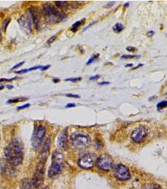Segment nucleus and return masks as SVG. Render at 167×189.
<instances>
[{
  "label": "nucleus",
  "mask_w": 167,
  "mask_h": 189,
  "mask_svg": "<svg viewBox=\"0 0 167 189\" xmlns=\"http://www.w3.org/2000/svg\"><path fill=\"white\" fill-rule=\"evenodd\" d=\"M5 154L11 165L17 166L21 165L23 160V146L20 139H14L5 148Z\"/></svg>",
  "instance_id": "nucleus-1"
},
{
  "label": "nucleus",
  "mask_w": 167,
  "mask_h": 189,
  "mask_svg": "<svg viewBox=\"0 0 167 189\" xmlns=\"http://www.w3.org/2000/svg\"><path fill=\"white\" fill-rule=\"evenodd\" d=\"M28 12L29 13L35 27L37 30L39 29L41 17V13L40 9L38 7H36V6H33V7H31L28 9Z\"/></svg>",
  "instance_id": "nucleus-11"
},
{
  "label": "nucleus",
  "mask_w": 167,
  "mask_h": 189,
  "mask_svg": "<svg viewBox=\"0 0 167 189\" xmlns=\"http://www.w3.org/2000/svg\"><path fill=\"white\" fill-rule=\"evenodd\" d=\"M98 57H99V54H96V55H94L92 58H90L89 59V61H88L87 62H86V64L87 65H89L91 63H92L93 62H94L96 61V60L98 58Z\"/></svg>",
  "instance_id": "nucleus-21"
},
{
  "label": "nucleus",
  "mask_w": 167,
  "mask_h": 189,
  "mask_svg": "<svg viewBox=\"0 0 167 189\" xmlns=\"http://www.w3.org/2000/svg\"><path fill=\"white\" fill-rule=\"evenodd\" d=\"M67 97H70V98H74V99H79L80 97L78 94H74L72 93H68L67 94Z\"/></svg>",
  "instance_id": "nucleus-29"
},
{
  "label": "nucleus",
  "mask_w": 167,
  "mask_h": 189,
  "mask_svg": "<svg viewBox=\"0 0 167 189\" xmlns=\"http://www.w3.org/2000/svg\"><path fill=\"white\" fill-rule=\"evenodd\" d=\"M26 99H20V98H17V99H10V100H8V102H7V103H17V102H22V101H24Z\"/></svg>",
  "instance_id": "nucleus-20"
},
{
  "label": "nucleus",
  "mask_w": 167,
  "mask_h": 189,
  "mask_svg": "<svg viewBox=\"0 0 167 189\" xmlns=\"http://www.w3.org/2000/svg\"><path fill=\"white\" fill-rule=\"evenodd\" d=\"M18 23L20 25L21 28L23 30L25 33L27 34H30L32 31V20L29 14V13L27 11V14L23 15L18 20Z\"/></svg>",
  "instance_id": "nucleus-9"
},
{
  "label": "nucleus",
  "mask_w": 167,
  "mask_h": 189,
  "mask_svg": "<svg viewBox=\"0 0 167 189\" xmlns=\"http://www.w3.org/2000/svg\"><path fill=\"white\" fill-rule=\"evenodd\" d=\"M156 107L158 110L164 109L166 107H167V101H162V102H159L156 105Z\"/></svg>",
  "instance_id": "nucleus-17"
},
{
  "label": "nucleus",
  "mask_w": 167,
  "mask_h": 189,
  "mask_svg": "<svg viewBox=\"0 0 167 189\" xmlns=\"http://www.w3.org/2000/svg\"><path fill=\"white\" fill-rule=\"evenodd\" d=\"M10 18H6V20L3 22V30L5 32L6 31V29H7L8 25L9 23V22H10Z\"/></svg>",
  "instance_id": "nucleus-19"
},
{
  "label": "nucleus",
  "mask_w": 167,
  "mask_h": 189,
  "mask_svg": "<svg viewBox=\"0 0 167 189\" xmlns=\"http://www.w3.org/2000/svg\"><path fill=\"white\" fill-rule=\"evenodd\" d=\"M63 155L59 151H55L52 155V163L49 170L48 175L49 177L52 178L53 176L60 174L64 168L63 165Z\"/></svg>",
  "instance_id": "nucleus-4"
},
{
  "label": "nucleus",
  "mask_w": 167,
  "mask_h": 189,
  "mask_svg": "<svg viewBox=\"0 0 167 189\" xmlns=\"http://www.w3.org/2000/svg\"><path fill=\"white\" fill-rule=\"evenodd\" d=\"M1 39V28H0V40Z\"/></svg>",
  "instance_id": "nucleus-41"
},
{
  "label": "nucleus",
  "mask_w": 167,
  "mask_h": 189,
  "mask_svg": "<svg viewBox=\"0 0 167 189\" xmlns=\"http://www.w3.org/2000/svg\"><path fill=\"white\" fill-rule=\"evenodd\" d=\"M60 81V80H59V79H58V78H54V79H53V83H58V82Z\"/></svg>",
  "instance_id": "nucleus-37"
},
{
  "label": "nucleus",
  "mask_w": 167,
  "mask_h": 189,
  "mask_svg": "<svg viewBox=\"0 0 167 189\" xmlns=\"http://www.w3.org/2000/svg\"><path fill=\"white\" fill-rule=\"evenodd\" d=\"M142 66H143V64H139L137 66H136V67H134V68H133V70H135V69H138L140 67H142Z\"/></svg>",
  "instance_id": "nucleus-36"
},
{
  "label": "nucleus",
  "mask_w": 167,
  "mask_h": 189,
  "mask_svg": "<svg viewBox=\"0 0 167 189\" xmlns=\"http://www.w3.org/2000/svg\"><path fill=\"white\" fill-rule=\"evenodd\" d=\"M30 106V103H26V104H25V105H21V106L18 107V108H17V109H18V110L25 109L28 108V107H29Z\"/></svg>",
  "instance_id": "nucleus-25"
},
{
  "label": "nucleus",
  "mask_w": 167,
  "mask_h": 189,
  "mask_svg": "<svg viewBox=\"0 0 167 189\" xmlns=\"http://www.w3.org/2000/svg\"><path fill=\"white\" fill-rule=\"evenodd\" d=\"M155 32L153 30H150V31L146 33V36L148 37L151 38V37H152L154 35H155Z\"/></svg>",
  "instance_id": "nucleus-28"
},
{
  "label": "nucleus",
  "mask_w": 167,
  "mask_h": 189,
  "mask_svg": "<svg viewBox=\"0 0 167 189\" xmlns=\"http://www.w3.org/2000/svg\"><path fill=\"white\" fill-rule=\"evenodd\" d=\"M7 88H8V89H12V88H13V85H11V84L7 85Z\"/></svg>",
  "instance_id": "nucleus-39"
},
{
  "label": "nucleus",
  "mask_w": 167,
  "mask_h": 189,
  "mask_svg": "<svg viewBox=\"0 0 167 189\" xmlns=\"http://www.w3.org/2000/svg\"><path fill=\"white\" fill-rule=\"evenodd\" d=\"M148 135V132L145 127L143 125L136 127L132 132L131 137L134 143H139L142 142Z\"/></svg>",
  "instance_id": "nucleus-10"
},
{
  "label": "nucleus",
  "mask_w": 167,
  "mask_h": 189,
  "mask_svg": "<svg viewBox=\"0 0 167 189\" xmlns=\"http://www.w3.org/2000/svg\"><path fill=\"white\" fill-rule=\"evenodd\" d=\"M67 130L63 131L58 137L57 144L58 146L63 150H65L67 148Z\"/></svg>",
  "instance_id": "nucleus-12"
},
{
  "label": "nucleus",
  "mask_w": 167,
  "mask_h": 189,
  "mask_svg": "<svg viewBox=\"0 0 167 189\" xmlns=\"http://www.w3.org/2000/svg\"><path fill=\"white\" fill-rule=\"evenodd\" d=\"M71 143L75 148L83 150L86 149L90 144V139L89 135L84 132H74L71 135Z\"/></svg>",
  "instance_id": "nucleus-3"
},
{
  "label": "nucleus",
  "mask_w": 167,
  "mask_h": 189,
  "mask_svg": "<svg viewBox=\"0 0 167 189\" xmlns=\"http://www.w3.org/2000/svg\"><path fill=\"white\" fill-rule=\"evenodd\" d=\"M96 166L103 171H109L112 168L113 160L111 156L108 154H103L97 158Z\"/></svg>",
  "instance_id": "nucleus-6"
},
{
  "label": "nucleus",
  "mask_w": 167,
  "mask_h": 189,
  "mask_svg": "<svg viewBox=\"0 0 167 189\" xmlns=\"http://www.w3.org/2000/svg\"><path fill=\"white\" fill-rule=\"evenodd\" d=\"M97 158L93 153H87L82 156L78 162V165L83 169H90L96 164Z\"/></svg>",
  "instance_id": "nucleus-7"
},
{
  "label": "nucleus",
  "mask_w": 167,
  "mask_h": 189,
  "mask_svg": "<svg viewBox=\"0 0 167 189\" xmlns=\"http://www.w3.org/2000/svg\"><path fill=\"white\" fill-rule=\"evenodd\" d=\"M129 6H130V3H125V4H124V6H125V7H128Z\"/></svg>",
  "instance_id": "nucleus-40"
},
{
  "label": "nucleus",
  "mask_w": 167,
  "mask_h": 189,
  "mask_svg": "<svg viewBox=\"0 0 167 189\" xmlns=\"http://www.w3.org/2000/svg\"><path fill=\"white\" fill-rule=\"evenodd\" d=\"M133 66V64H127L125 65L126 68H128V67H132Z\"/></svg>",
  "instance_id": "nucleus-38"
},
{
  "label": "nucleus",
  "mask_w": 167,
  "mask_h": 189,
  "mask_svg": "<svg viewBox=\"0 0 167 189\" xmlns=\"http://www.w3.org/2000/svg\"><path fill=\"white\" fill-rule=\"evenodd\" d=\"M110 82L109 81H103V82H100V83H99V85H107V84H109Z\"/></svg>",
  "instance_id": "nucleus-34"
},
{
  "label": "nucleus",
  "mask_w": 167,
  "mask_h": 189,
  "mask_svg": "<svg viewBox=\"0 0 167 189\" xmlns=\"http://www.w3.org/2000/svg\"><path fill=\"white\" fill-rule=\"evenodd\" d=\"M99 77H100V76L98 75V74H97V75L94 76L90 77V78H89V80H97V79H98Z\"/></svg>",
  "instance_id": "nucleus-32"
},
{
  "label": "nucleus",
  "mask_w": 167,
  "mask_h": 189,
  "mask_svg": "<svg viewBox=\"0 0 167 189\" xmlns=\"http://www.w3.org/2000/svg\"><path fill=\"white\" fill-rule=\"evenodd\" d=\"M46 133V129L42 125H40L35 129L31 139V143L35 149H37L42 144Z\"/></svg>",
  "instance_id": "nucleus-5"
},
{
  "label": "nucleus",
  "mask_w": 167,
  "mask_h": 189,
  "mask_svg": "<svg viewBox=\"0 0 167 189\" xmlns=\"http://www.w3.org/2000/svg\"><path fill=\"white\" fill-rule=\"evenodd\" d=\"M17 78H13L11 79H6V78H2L1 79V80H0V82H2V81H11L13 80H15V79Z\"/></svg>",
  "instance_id": "nucleus-31"
},
{
  "label": "nucleus",
  "mask_w": 167,
  "mask_h": 189,
  "mask_svg": "<svg viewBox=\"0 0 167 189\" xmlns=\"http://www.w3.org/2000/svg\"><path fill=\"white\" fill-rule=\"evenodd\" d=\"M42 13L47 21L51 23L61 22L67 17L65 13L59 11L50 3H46L43 6Z\"/></svg>",
  "instance_id": "nucleus-2"
},
{
  "label": "nucleus",
  "mask_w": 167,
  "mask_h": 189,
  "mask_svg": "<svg viewBox=\"0 0 167 189\" xmlns=\"http://www.w3.org/2000/svg\"><path fill=\"white\" fill-rule=\"evenodd\" d=\"M56 39H57V36H53L52 37H50L48 40H47V44H49V45H50V44H52L53 42H54V41L56 40Z\"/></svg>",
  "instance_id": "nucleus-23"
},
{
  "label": "nucleus",
  "mask_w": 167,
  "mask_h": 189,
  "mask_svg": "<svg viewBox=\"0 0 167 189\" xmlns=\"http://www.w3.org/2000/svg\"><path fill=\"white\" fill-rule=\"evenodd\" d=\"M126 50L128 52H135L137 50V49L136 47H131V46H128L126 47Z\"/></svg>",
  "instance_id": "nucleus-26"
},
{
  "label": "nucleus",
  "mask_w": 167,
  "mask_h": 189,
  "mask_svg": "<svg viewBox=\"0 0 167 189\" xmlns=\"http://www.w3.org/2000/svg\"><path fill=\"white\" fill-rule=\"evenodd\" d=\"M81 80H82V78L81 77H79V78H67V79H66L65 81H71V82H73V83H75V82L81 81Z\"/></svg>",
  "instance_id": "nucleus-22"
},
{
  "label": "nucleus",
  "mask_w": 167,
  "mask_h": 189,
  "mask_svg": "<svg viewBox=\"0 0 167 189\" xmlns=\"http://www.w3.org/2000/svg\"><path fill=\"white\" fill-rule=\"evenodd\" d=\"M114 174L115 177L119 180L124 181L130 178V173L126 166L118 164L115 166L114 169Z\"/></svg>",
  "instance_id": "nucleus-8"
},
{
  "label": "nucleus",
  "mask_w": 167,
  "mask_h": 189,
  "mask_svg": "<svg viewBox=\"0 0 167 189\" xmlns=\"http://www.w3.org/2000/svg\"><path fill=\"white\" fill-rule=\"evenodd\" d=\"M3 88H4V86H0V90H3Z\"/></svg>",
  "instance_id": "nucleus-42"
},
{
  "label": "nucleus",
  "mask_w": 167,
  "mask_h": 189,
  "mask_svg": "<svg viewBox=\"0 0 167 189\" xmlns=\"http://www.w3.org/2000/svg\"><path fill=\"white\" fill-rule=\"evenodd\" d=\"M124 25L121 23H116L112 27V30L116 34H119L124 30Z\"/></svg>",
  "instance_id": "nucleus-14"
},
{
  "label": "nucleus",
  "mask_w": 167,
  "mask_h": 189,
  "mask_svg": "<svg viewBox=\"0 0 167 189\" xmlns=\"http://www.w3.org/2000/svg\"><path fill=\"white\" fill-rule=\"evenodd\" d=\"M55 4L57 7L59 8H65L68 6L69 3L68 1H55Z\"/></svg>",
  "instance_id": "nucleus-16"
},
{
  "label": "nucleus",
  "mask_w": 167,
  "mask_h": 189,
  "mask_svg": "<svg viewBox=\"0 0 167 189\" xmlns=\"http://www.w3.org/2000/svg\"><path fill=\"white\" fill-rule=\"evenodd\" d=\"M114 4H115V1H110L107 3V4L104 6V8H111Z\"/></svg>",
  "instance_id": "nucleus-24"
},
{
  "label": "nucleus",
  "mask_w": 167,
  "mask_h": 189,
  "mask_svg": "<svg viewBox=\"0 0 167 189\" xmlns=\"http://www.w3.org/2000/svg\"><path fill=\"white\" fill-rule=\"evenodd\" d=\"M140 55H123L121 57L122 59H133V58H140Z\"/></svg>",
  "instance_id": "nucleus-18"
},
{
  "label": "nucleus",
  "mask_w": 167,
  "mask_h": 189,
  "mask_svg": "<svg viewBox=\"0 0 167 189\" xmlns=\"http://www.w3.org/2000/svg\"><path fill=\"white\" fill-rule=\"evenodd\" d=\"M96 23V21H94V22H92V23H90L89 25H88V26H87L86 28H84V30H83V32H84V31H86V30H87L88 29V28H89L90 27H91V26H92V25H93L94 24H95Z\"/></svg>",
  "instance_id": "nucleus-33"
},
{
  "label": "nucleus",
  "mask_w": 167,
  "mask_h": 189,
  "mask_svg": "<svg viewBox=\"0 0 167 189\" xmlns=\"http://www.w3.org/2000/svg\"><path fill=\"white\" fill-rule=\"evenodd\" d=\"M85 21H86V18H83V20L76 21L75 23H74L73 25H72L71 30L73 32H75L77 30L78 28L82 24H83Z\"/></svg>",
  "instance_id": "nucleus-15"
},
{
  "label": "nucleus",
  "mask_w": 167,
  "mask_h": 189,
  "mask_svg": "<svg viewBox=\"0 0 167 189\" xmlns=\"http://www.w3.org/2000/svg\"><path fill=\"white\" fill-rule=\"evenodd\" d=\"M75 107V103H67V105H66L65 107L66 108H67V109H69V108H73V107Z\"/></svg>",
  "instance_id": "nucleus-30"
},
{
  "label": "nucleus",
  "mask_w": 167,
  "mask_h": 189,
  "mask_svg": "<svg viewBox=\"0 0 167 189\" xmlns=\"http://www.w3.org/2000/svg\"><path fill=\"white\" fill-rule=\"evenodd\" d=\"M50 67V65H47L45 66H42V68H41V70L42 71H44V70H47V69H49Z\"/></svg>",
  "instance_id": "nucleus-35"
},
{
  "label": "nucleus",
  "mask_w": 167,
  "mask_h": 189,
  "mask_svg": "<svg viewBox=\"0 0 167 189\" xmlns=\"http://www.w3.org/2000/svg\"><path fill=\"white\" fill-rule=\"evenodd\" d=\"M42 189H49V188L48 187H45V188H42Z\"/></svg>",
  "instance_id": "nucleus-43"
},
{
  "label": "nucleus",
  "mask_w": 167,
  "mask_h": 189,
  "mask_svg": "<svg viewBox=\"0 0 167 189\" xmlns=\"http://www.w3.org/2000/svg\"><path fill=\"white\" fill-rule=\"evenodd\" d=\"M23 63H25L24 61H22V62H21L18 63L17 64H16L15 66H14L13 67V68L11 69V70H13V69H17V68H20V66H21L23 64Z\"/></svg>",
  "instance_id": "nucleus-27"
},
{
  "label": "nucleus",
  "mask_w": 167,
  "mask_h": 189,
  "mask_svg": "<svg viewBox=\"0 0 167 189\" xmlns=\"http://www.w3.org/2000/svg\"><path fill=\"white\" fill-rule=\"evenodd\" d=\"M20 189H39L31 178H24L20 182Z\"/></svg>",
  "instance_id": "nucleus-13"
}]
</instances>
